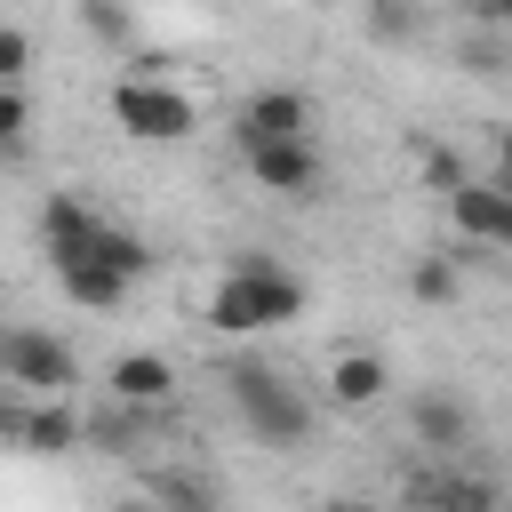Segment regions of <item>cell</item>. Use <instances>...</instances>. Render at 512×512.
I'll return each instance as SVG.
<instances>
[{
    "label": "cell",
    "instance_id": "1",
    "mask_svg": "<svg viewBox=\"0 0 512 512\" xmlns=\"http://www.w3.org/2000/svg\"><path fill=\"white\" fill-rule=\"evenodd\" d=\"M296 312H304V280H288L272 256H240L208 296V328L216 336H264V328H280Z\"/></svg>",
    "mask_w": 512,
    "mask_h": 512
},
{
    "label": "cell",
    "instance_id": "2",
    "mask_svg": "<svg viewBox=\"0 0 512 512\" xmlns=\"http://www.w3.org/2000/svg\"><path fill=\"white\" fill-rule=\"evenodd\" d=\"M224 392H232L240 424H248L264 448H296V440H304V424H312L304 392H296L280 368H264V360H232V368H224Z\"/></svg>",
    "mask_w": 512,
    "mask_h": 512
},
{
    "label": "cell",
    "instance_id": "3",
    "mask_svg": "<svg viewBox=\"0 0 512 512\" xmlns=\"http://www.w3.org/2000/svg\"><path fill=\"white\" fill-rule=\"evenodd\" d=\"M0 368H8V384H16L24 400H64V392L80 384L72 344L48 336V328H8V336H0Z\"/></svg>",
    "mask_w": 512,
    "mask_h": 512
},
{
    "label": "cell",
    "instance_id": "4",
    "mask_svg": "<svg viewBox=\"0 0 512 512\" xmlns=\"http://www.w3.org/2000/svg\"><path fill=\"white\" fill-rule=\"evenodd\" d=\"M112 120H120L128 136H144V144H176V136L200 128V112H192L184 88H168V80H136V72L112 88Z\"/></svg>",
    "mask_w": 512,
    "mask_h": 512
},
{
    "label": "cell",
    "instance_id": "5",
    "mask_svg": "<svg viewBox=\"0 0 512 512\" xmlns=\"http://www.w3.org/2000/svg\"><path fill=\"white\" fill-rule=\"evenodd\" d=\"M232 136H240V152H256V144H296V136H312V96H304V88H256V96L232 112Z\"/></svg>",
    "mask_w": 512,
    "mask_h": 512
},
{
    "label": "cell",
    "instance_id": "6",
    "mask_svg": "<svg viewBox=\"0 0 512 512\" xmlns=\"http://www.w3.org/2000/svg\"><path fill=\"white\" fill-rule=\"evenodd\" d=\"M8 440L32 456H72L88 440V416H72V400H8Z\"/></svg>",
    "mask_w": 512,
    "mask_h": 512
},
{
    "label": "cell",
    "instance_id": "7",
    "mask_svg": "<svg viewBox=\"0 0 512 512\" xmlns=\"http://www.w3.org/2000/svg\"><path fill=\"white\" fill-rule=\"evenodd\" d=\"M248 160V176H256V192H280V200H304V192H320V152H312V136H296V144H256V152H240Z\"/></svg>",
    "mask_w": 512,
    "mask_h": 512
},
{
    "label": "cell",
    "instance_id": "8",
    "mask_svg": "<svg viewBox=\"0 0 512 512\" xmlns=\"http://www.w3.org/2000/svg\"><path fill=\"white\" fill-rule=\"evenodd\" d=\"M448 224L472 240V248H512V192L504 184H456L448 192Z\"/></svg>",
    "mask_w": 512,
    "mask_h": 512
},
{
    "label": "cell",
    "instance_id": "9",
    "mask_svg": "<svg viewBox=\"0 0 512 512\" xmlns=\"http://www.w3.org/2000/svg\"><path fill=\"white\" fill-rule=\"evenodd\" d=\"M104 392L128 400V408H168V400H176V368H168L160 352H120L112 376H104Z\"/></svg>",
    "mask_w": 512,
    "mask_h": 512
},
{
    "label": "cell",
    "instance_id": "10",
    "mask_svg": "<svg viewBox=\"0 0 512 512\" xmlns=\"http://www.w3.org/2000/svg\"><path fill=\"white\" fill-rule=\"evenodd\" d=\"M384 384H392L384 352H336V360H328V400H336V408H376Z\"/></svg>",
    "mask_w": 512,
    "mask_h": 512
},
{
    "label": "cell",
    "instance_id": "11",
    "mask_svg": "<svg viewBox=\"0 0 512 512\" xmlns=\"http://www.w3.org/2000/svg\"><path fill=\"white\" fill-rule=\"evenodd\" d=\"M56 280H64V304H88V312L128 304V272H112L104 256H72V264H56Z\"/></svg>",
    "mask_w": 512,
    "mask_h": 512
},
{
    "label": "cell",
    "instance_id": "12",
    "mask_svg": "<svg viewBox=\"0 0 512 512\" xmlns=\"http://www.w3.org/2000/svg\"><path fill=\"white\" fill-rule=\"evenodd\" d=\"M408 424H416V440H424V448H440V456L472 440V416H464V400H456V392H416V400H408Z\"/></svg>",
    "mask_w": 512,
    "mask_h": 512
},
{
    "label": "cell",
    "instance_id": "13",
    "mask_svg": "<svg viewBox=\"0 0 512 512\" xmlns=\"http://www.w3.org/2000/svg\"><path fill=\"white\" fill-rule=\"evenodd\" d=\"M40 232H48V256H56V264H72V256H88V248H96V232H104V224H96L72 192H56V200L40 208Z\"/></svg>",
    "mask_w": 512,
    "mask_h": 512
},
{
    "label": "cell",
    "instance_id": "14",
    "mask_svg": "<svg viewBox=\"0 0 512 512\" xmlns=\"http://www.w3.org/2000/svg\"><path fill=\"white\" fill-rule=\"evenodd\" d=\"M416 504H432V512H496V488L480 472H432L416 488Z\"/></svg>",
    "mask_w": 512,
    "mask_h": 512
},
{
    "label": "cell",
    "instance_id": "15",
    "mask_svg": "<svg viewBox=\"0 0 512 512\" xmlns=\"http://www.w3.org/2000/svg\"><path fill=\"white\" fill-rule=\"evenodd\" d=\"M408 296H416V304H456V296H464V272H456V256H416V272H408Z\"/></svg>",
    "mask_w": 512,
    "mask_h": 512
},
{
    "label": "cell",
    "instance_id": "16",
    "mask_svg": "<svg viewBox=\"0 0 512 512\" xmlns=\"http://www.w3.org/2000/svg\"><path fill=\"white\" fill-rule=\"evenodd\" d=\"M88 256H104V264H112V272H128V280H144V272H152V248H144L136 232H112V224L96 232V248H88Z\"/></svg>",
    "mask_w": 512,
    "mask_h": 512
},
{
    "label": "cell",
    "instance_id": "17",
    "mask_svg": "<svg viewBox=\"0 0 512 512\" xmlns=\"http://www.w3.org/2000/svg\"><path fill=\"white\" fill-rule=\"evenodd\" d=\"M80 24H88L104 48H120V56H128V40H136V16H128L120 0H80Z\"/></svg>",
    "mask_w": 512,
    "mask_h": 512
},
{
    "label": "cell",
    "instance_id": "18",
    "mask_svg": "<svg viewBox=\"0 0 512 512\" xmlns=\"http://www.w3.org/2000/svg\"><path fill=\"white\" fill-rule=\"evenodd\" d=\"M368 40L408 48V40H416V0H368Z\"/></svg>",
    "mask_w": 512,
    "mask_h": 512
},
{
    "label": "cell",
    "instance_id": "19",
    "mask_svg": "<svg viewBox=\"0 0 512 512\" xmlns=\"http://www.w3.org/2000/svg\"><path fill=\"white\" fill-rule=\"evenodd\" d=\"M152 496H160L168 512H216V488H208V480H192V472H160V480H152Z\"/></svg>",
    "mask_w": 512,
    "mask_h": 512
},
{
    "label": "cell",
    "instance_id": "20",
    "mask_svg": "<svg viewBox=\"0 0 512 512\" xmlns=\"http://www.w3.org/2000/svg\"><path fill=\"white\" fill-rule=\"evenodd\" d=\"M136 432H144V408H128V400H112L104 416H88V440L96 448H128Z\"/></svg>",
    "mask_w": 512,
    "mask_h": 512
},
{
    "label": "cell",
    "instance_id": "21",
    "mask_svg": "<svg viewBox=\"0 0 512 512\" xmlns=\"http://www.w3.org/2000/svg\"><path fill=\"white\" fill-rule=\"evenodd\" d=\"M504 64H512V32L480 24V32L464 40V72H504Z\"/></svg>",
    "mask_w": 512,
    "mask_h": 512
},
{
    "label": "cell",
    "instance_id": "22",
    "mask_svg": "<svg viewBox=\"0 0 512 512\" xmlns=\"http://www.w3.org/2000/svg\"><path fill=\"white\" fill-rule=\"evenodd\" d=\"M24 72H32V32H24V24H8V32H0V80H8V88H24Z\"/></svg>",
    "mask_w": 512,
    "mask_h": 512
},
{
    "label": "cell",
    "instance_id": "23",
    "mask_svg": "<svg viewBox=\"0 0 512 512\" xmlns=\"http://www.w3.org/2000/svg\"><path fill=\"white\" fill-rule=\"evenodd\" d=\"M424 184L448 200V192H456V184H472V176H464V160H456L448 144H432V152H424Z\"/></svg>",
    "mask_w": 512,
    "mask_h": 512
},
{
    "label": "cell",
    "instance_id": "24",
    "mask_svg": "<svg viewBox=\"0 0 512 512\" xmlns=\"http://www.w3.org/2000/svg\"><path fill=\"white\" fill-rule=\"evenodd\" d=\"M24 128H32V112H24V88H8V96H0V144H8V160L24 152Z\"/></svg>",
    "mask_w": 512,
    "mask_h": 512
},
{
    "label": "cell",
    "instance_id": "25",
    "mask_svg": "<svg viewBox=\"0 0 512 512\" xmlns=\"http://www.w3.org/2000/svg\"><path fill=\"white\" fill-rule=\"evenodd\" d=\"M488 184H504V192H512V128H496V176H488Z\"/></svg>",
    "mask_w": 512,
    "mask_h": 512
},
{
    "label": "cell",
    "instance_id": "26",
    "mask_svg": "<svg viewBox=\"0 0 512 512\" xmlns=\"http://www.w3.org/2000/svg\"><path fill=\"white\" fill-rule=\"evenodd\" d=\"M480 24H496V32H512V0H488V8H480Z\"/></svg>",
    "mask_w": 512,
    "mask_h": 512
},
{
    "label": "cell",
    "instance_id": "27",
    "mask_svg": "<svg viewBox=\"0 0 512 512\" xmlns=\"http://www.w3.org/2000/svg\"><path fill=\"white\" fill-rule=\"evenodd\" d=\"M112 512H168V504H160V496H120Z\"/></svg>",
    "mask_w": 512,
    "mask_h": 512
},
{
    "label": "cell",
    "instance_id": "28",
    "mask_svg": "<svg viewBox=\"0 0 512 512\" xmlns=\"http://www.w3.org/2000/svg\"><path fill=\"white\" fill-rule=\"evenodd\" d=\"M320 512H384V504H360V496H336V504H320Z\"/></svg>",
    "mask_w": 512,
    "mask_h": 512
},
{
    "label": "cell",
    "instance_id": "29",
    "mask_svg": "<svg viewBox=\"0 0 512 512\" xmlns=\"http://www.w3.org/2000/svg\"><path fill=\"white\" fill-rule=\"evenodd\" d=\"M448 8H464V16H480V8H488V0H448Z\"/></svg>",
    "mask_w": 512,
    "mask_h": 512
}]
</instances>
